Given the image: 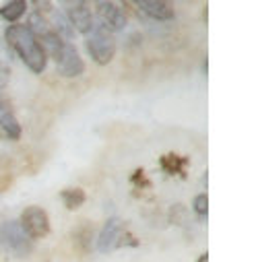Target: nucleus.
<instances>
[{"instance_id": "17", "label": "nucleus", "mask_w": 256, "mask_h": 262, "mask_svg": "<svg viewBox=\"0 0 256 262\" xmlns=\"http://www.w3.org/2000/svg\"><path fill=\"white\" fill-rule=\"evenodd\" d=\"M0 73H7V69H5V64H3V60H0Z\"/></svg>"}, {"instance_id": "10", "label": "nucleus", "mask_w": 256, "mask_h": 262, "mask_svg": "<svg viewBox=\"0 0 256 262\" xmlns=\"http://www.w3.org/2000/svg\"><path fill=\"white\" fill-rule=\"evenodd\" d=\"M137 7L155 21H169L174 19V7L165 0H137Z\"/></svg>"}, {"instance_id": "3", "label": "nucleus", "mask_w": 256, "mask_h": 262, "mask_svg": "<svg viewBox=\"0 0 256 262\" xmlns=\"http://www.w3.org/2000/svg\"><path fill=\"white\" fill-rule=\"evenodd\" d=\"M85 46H87L89 56L97 64H101V67L110 64L116 54V39H114L112 31L105 29L99 21H93L91 29L85 33Z\"/></svg>"}, {"instance_id": "8", "label": "nucleus", "mask_w": 256, "mask_h": 262, "mask_svg": "<svg viewBox=\"0 0 256 262\" xmlns=\"http://www.w3.org/2000/svg\"><path fill=\"white\" fill-rule=\"evenodd\" d=\"M95 9H97V15H99V23L110 29V31H120L126 27L128 23V17H126V11L122 5L118 3H108V0H99L95 3Z\"/></svg>"}, {"instance_id": "14", "label": "nucleus", "mask_w": 256, "mask_h": 262, "mask_svg": "<svg viewBox=\"0 0 256 262\" xmlns=\"http://www.w3.org/2000/svg\"><path fill=\"white\" fill-rule=\"evenodd\" d=\"M192 209H195V213H199L201 217H207V213H209V196L203 192V194H199L195 201H192Z\"/></svg>"}, {"instance_id": "5", "label": "nucleus", "mask_w": 256, "mask_h": 262, "mask_svg": "<svg viewBox=\"0 0 256 262\" xmlns=\"http://www.w3.org/2000/svg\"><path fill=\"white\" fill-rule=\"evenodd\" d=\"M19 225L29 239H44L50 235V217L39 207H27L21 213Z\"/></svg>"}, {"instance_id": "16", "label": "nucleus", "mask_w": 256, "mask_h": 262, "mask_svg": "<svg viewBox=\"0 0 256 262\" xmlns=\"http://www.w3.org/2000/svg\"><path fill=\"white\" fill-rule=\"evenodd\" d=\"M199 262H209V254H203V256L199 258Z\"/></svg>"}, {"instance_id": "1", "label": "nucleus", "mask_w": 256, "mask_h": 262, "mask_svg": "<svg viewBox=\"0 0 256 262\" xmlns=\"http://www.w3.org/2000/svg\"><path fill=\"white\" fill-rule=\"evenodd\" d=\"M5 39L9 43V48L23 60V64L35 75H41L48 67V56L41 50L39 41L35 39V35L27 29V25H11L5 33Z\"/></svg>"}, {"instance_id": "12", "label": "nucleus", "mask_w": 256, "mask_h": 262, "mask_svg": "<svg viewBox=\"0 0 256 262\" xmlns=\"http://www.w3.org/2000/svg\"><path fill=\"white\" fill-rule=\"evenodd\" d=\"M27 11V3L25 0H13V3H7L0 7V17H3L5 21H9L11 25H15Z\"/></svg>"}, {"instance_id": "9", "label": "nucleus", "mask_w": 256, "mask_h": 262, "mask_svg": "<svg viewBox=\"0 0 256 262\" xmlns=\"http://www.w3.org/2000/svg\"><path fill=\"white\" fill-rule=\"evenodd\" d=\"M0 126H3L9 139H13V141L21 139V124H19L9 99L3 95V91H0Z\"/></svg>"}, {"instance_id": "6", "label": "nucleus", "mask_w": 256, "mask_h": 262, "mask_svg": "<svg viewBox=\"0 0 256 262\" xmlns=\"http://www.w3.org/2000/svg\"><path fill=\"white\" fill-rule=\"evenodd\" d=\"M54 60L58 62V73L64 79H75V77H81L85 73V62L71 41H64L62 50L58 52V56Z\"/></svg>"}, {"instance_id": "2", "label": "nucleus", "mask_w": 256, "mask_h": 262, "mask_svg": "<svg viewBox=\"0 0 256 262\" xmlns=\"http://www.w3.org/2000/svg\"><path fill=\"white\" fill-rule=\"evenodd\" d=\"M126 246H131V248H137L139 246V239L128 231L126 223L118 217L110 219L103 229L99 231L97 239H95V248L101 252V254H112L120 248H126Z\"/></svg>"}, {"instance_id": "4", "label": "nucleus", "mask_w": 256, "mask_h": 262, "mask_svg": "<svg viewBox=\"0 0 256 262\" xmlns=\"http://www.w3.org/2000/svg\"><path fill=\"white\" fill-rule=\"evenodd\" d=\"M0 246L15 256H27L31 252V239L25 235L19 221H5L0 225Z\"/></svg>"}, {"instance_id": "13", "label": "nucleus", "mask_w": 256, "mask_h": 262, "mask_svg": "<svg viewBox=\"0 0 256 262\" xmlns=\"http://www.w3.org/2000/svg\"><path fill=\"white\" fill-rule=\"evenodd\" d=\"M60 196H62V201H64V205H67L69 211H77L87 199L85 190H81V188H67V190L60 192Z\"/></svg>"}, {"instance_id": "11", "label": "nucleus", "mask_w": 256, "mask_h": 262, "mask_svg": "<svg viewBox=\"0 0 256 262\" xmlns=\"http://www.w3.org/2000/svg\"><path fill=\"white\" fill-rule=\"evenodd\" d=\"M159 165L165 173L169 176H180V178H186V165H188V157H182V155H176V153H167L159 159Z\"/></svg>"}, {"instance_id": "7", "label": "nucleus", "mask_w": 256, "mask_h": 262, "mask_svg": "<svg viewBox=\"0 0 256 262\" xmlns=\"http://www.w3.org/2000/svg\"><path fill=\"white\" fill-rule=\"evenodd\" d=\"M62 9L67 13V19L69 25L73 27V31H79V33H87L95 21L93 17V11L89 9L87 3H62Z\"/></svg>"}, {"instance_id": "15", "label": "nucleus", "mask_w": 256, "mask_h": 262, "mask_svg": "<svg viewBox=\"0 0 256 262\" xmlns=\"http://www.w3.org/2000/svg\"><path fill=\"white\" fill-rule=\"evenodd\" d=\"M131 182H133L137 188H149V186H151V182H149V178H147V173H145L143 169H137L135 176L131 178Z\"/></svg>"}]
</instances>
